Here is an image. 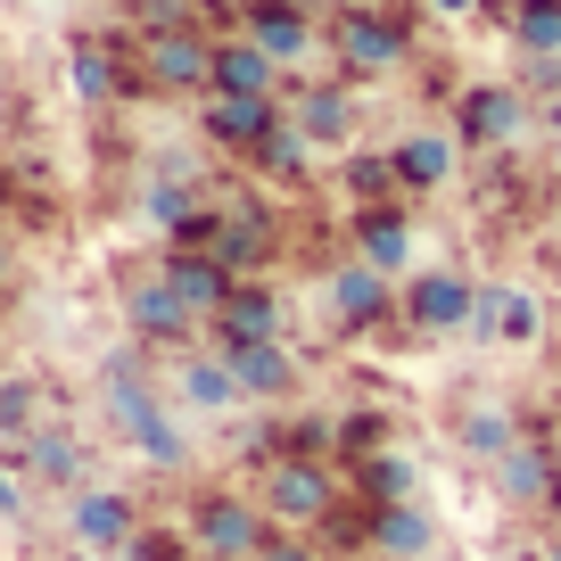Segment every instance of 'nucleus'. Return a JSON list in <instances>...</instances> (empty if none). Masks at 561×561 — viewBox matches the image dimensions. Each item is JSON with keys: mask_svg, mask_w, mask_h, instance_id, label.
I'll list each match as a JSON object with an SVG mask.
<instances>
[{"mask_svg": "<svg viewBox=\"0 0 561 561\" xmlns=\"http://www.w3.org/2000/svg\"><path fill=\"white\" fill-rule=\"evenodd\" d=\"M256 9V0H198V18L215 25V34H240V18Z\"/></svg>", "mask_w": 561, "mask_h": 561, "instance_id": "38", "label": "nucleus"}, {"mask_svg": "<svg viewBox=\"0 0 561 561\" xmlns=\"http://www.w3.org/2000/svg\"><path fill=\"white\" fill-rule=\"evenodd\" d=\"M462 339H471V347H537L545 339V306L528 298L520 280H479Z\"/></svg>", "mask_w": 561, "mask_h": 561, "instance_id": "17", "label": "nucleus"}, {"mask_svg": "<svg viewBox=\"0 0 561 561\" xmlns=\"http://www.w3.org/2000/svg\"><path fill=\"white\" fill-rule=\"evenodd\" d=\"M116 561H198V537H191L182 520H165V512H158V520L133 528V545H124Z\"/></svg>", "mask_w": 561, "mask_h": 561, "instance_id": "33", "label": "nucleus"}, {"mask_svg": "<svg viewBox=\"0 0 561 561\" xmlns=\"http://www.w3.org/2000/svg\"><path fill=\"white\" fill-rule=\"evenodd\" d=\"M388 158H397V191H404V198H438L446 182H455L462 140L446 133V124H413V133L388 140Z\"/></svg>", "mask_w": 561, "mask_h": 561, "instance_id": "23", "label": "nucleus"}, {"mask_svg": "<svg viewBox=\"0 0 561 561\" xmlns=\"http://www.w3.org/2000/svg\"><path fill=\"white\" fill-rule=\"evenodd\" d=\"M248 165H256L264 182H280V191H306V182H314V140L289 124V107H280V124L256 140V158H248Z\"/></svg>", "mask_w": 561, "mask_h": 561, "instance_id": "30", "label": "nucleus"}, {"mask_svg": "<svg viewBox=\"0 0 561 561\" xmlns=\"http://www.w3.org/2000/svg\"><path fill=\"white\" fill-rule=\"evenodd\" d=\"M165 388H174L182 421H240V413H256V404H248V388H240V371H231L207 339H198V347H182L174 364H165Z\"/></svg>", "mask_w": 561, "mask_h": 561, "instance_id": "11", "label": "nucleus"}, {"mask_svg": "<svg viewBox=\"0 0 561 561\" xmlns=\"http://www.w3.org/2000/svg\"><path fill=\"white\" fill-rule=\"evenodd\" d=\"M140 91L158 100H207L215 91V25H165V34H133Z\"/></svg>", "mask_w": 561, "mask_h": 561, "instance_id": "6", "label": "nucleus"}, {"mask_svg": "<svg viewBox=\"0 0 561 561\" xmlns=\"http://www.w3.org/2000/svg\"><path fill=\"white\" fill-rule=\"evenodd\" d=\"M322 50L347 83H380V75L413 67V9L404 0H339V18L322 25Z\"/></svg>", "mask_w": 561, "mask_h": 561, "instance_id": "2", "label": "nucleus"}, {"mask_svg": "<svg viewBox=\"0 0 561 561\" xmlns=\"http://www.w3.org/2000/svg\"><path fill=\"white\" fill-rule=\"evenodd\" d=\"M182 528L198 537V553H231V561H256L273 545V520H264L256 488H231V479H191L182 488Z\"/></svg>", "mask_w": 561, "mask_h": 561, "instance_id": "4", "label": "nucleus"}, {"mask_svg": "<svg viewBox=\"0 0 561 561\" xmlns=\"http://www.w3.org/2000/svg\"><path fill=\"white\" fill-rule=\"evenodd\" d=\"M91 404H100V430L116 446H133L140 462H158V471H191V430H182L174 388L158 380V347L116 339V347L91 364Z\"/></svg>", "mask_w": 561, "mask_h": 561, "instance_id": "1", "label": "nucleus"}, {"mask_svg": "<svg viewBox=\"0 0 561 561\" xmlns=\"http://www.w3.org/2000/svg\"><path fill=\"white\" fill-rule=\"evenodd\" d=\"M18 289H25V256H18V240L0 231V306L18 298Z\"/></svg>", "mask_w": 561, "mask_h": 561, "instance_id": "37", "label": "nucleus"}, {"mask_svg": "<svg viewBox=\"0 0 561 561\" xmlns=\"http://www.w3.org/2000/svg\"><path fill=\"white\" fill-rule=\"evenodd\" d=\"M322 314H331L339 339H380L397 331V273H380V264L347 256L322 273Z\"/></svg>", "mask_w": 561, "mask_h": 561, "instance_id": "9", "label": "nucleus"}, {"mask_svg": "<svg viewBox=\"0 0 561 561\" xmlns=\"http://www.w3.org/2000/svg\"><path fill=\"white\" fill-rule=\"evenodd\" d=\"M240 34L256 42L273 67H289V75H306V67H314V50H322V18H306L298 0H256V9L240 18Z\"/></svg>", "mask_w": 561, "mask_h": 561, "instance_id": "20", "label": "nucleus"}, {"mask_svg": "<svg viewBox=\"0 0 561 561\" xmlns=\"http://www.w3.org/2000/svg\"><path fill=\"white\" fill-rule=\"evenodd\" d=\"M158 273L182 289V306H191L198 322H215V306L240 289V280H231V264H224V256H207V248H158Z\"/></svg>", "mask_w": 561, "mask_h": 561, "instance_id": "25", "label": "nucleus"}, {"mask_svg": "<svg viewBox=\"0 0 561 561\" xmlns=\"http://www.w3.org/2000/svg\"><path fill=\"white\" fill-rule=\"evenodd\" d=\"M528 116H537V100L520 83H471L455 100V140L462 149H512L528 133Z\"/></svg>", "mask_w": 561, "mask_h": 561, "instance_id": "16", "label": "nucleus"}, {"mask_svg": "<svg viewBox=\"0 0 561 561\" xmlns=\"http://www.w3.org/2000/svg\"><path fill=\"white\" fill-rule=\"evenodd\" d=\"M298 75L273 67L248 34H215V91H248V100H289Z\"/></svg>", "mask_w": 561, "mask_h": 561, "instance_id": "26", "label": "nucleus"}, {"mask_svg": "<svg viewBox=\"0 0 561 561\" xmlns=\"http://www.w3.org/2000/svg\"><path fill=\"white\" fill-rule=\"evenodd\" d=\"M446 438H455L462 462H479V471H488L512 438H528V413H520L512 397H495V388H462V397L446 404Z\"/></svg>", "mask_w": 561, "mask_h": 561, "instance_id": "13", "label": "nucleus"}, {"mask_svg": "<svg viewBox=\"0 0 561 561\" xmlns=\"http://www.w3.org/2000/svg\"><path fill=\"white\" fill-rule=\"evenodd\" d=\"M124 18H133V34H165V25H207V18H198V0H124Z\"/></svg>", "mask_w": 561, "mask_h": 561, "instance_id": "34", "label": "nucleus"}, {"mask_svg": "<svg viewBox=\"0 0 561 561\" xmlns=\"http://www.w3.org/2000/svg\"><path fill=\"white\" fill-rule=\"evenodd\" d=\"M364 553L371 561H438L446 528H438V512H430V495H413V504H371Z\"/></svg>", "mask_w": 561, "mask_h": 561, "instance_id": "19", "label": "nucleus"}, {"mask_svg": "<svg viewBox=\"0 0 561 561\" xmlns=\"http://www.w3.org/2000/svg\"><path fill=\"white\" fill-rule=\"evenodd\" d=\"M280 107H289V124H298L314 149H355V116H364V107H355L347 75H298Z\"/></svg>", "mask_w": 561, "mask_h": 561, "instance_id": "15", "label": "nucleus"}, {"mask_svg": "<svg viewBox=\"0 0 561 561\" xmlns=\"http://www.w3.org/2000/svg\"><path fill=\"white\" fill-rule=\"evenodd\" d=\"M25 520H34V488H25V471L0 446V528H25Z\"/></svg>", "mask_w": 561, "mask_h": 561, "instance_id": "35", "label": "nucleus"}, {"mask_svg": "<svg viewBox=\"0 0 561 561\" xmlns=\"http://www.w3.org/2000/svg\"><path fill=\"white\" fill-rule=\"evenodd\" d=\"M280 124V100H248V91H207L198 100V140L224 158H256V140Z\"/></svg>", "mask_w": 561, "mask_h": 561, "instance_id": "22", "label": "nucleus"}, {"mask_svg": "<svg viewBox=\"0 0 561 561\" xmlns=\"http://www.w3.org/2000/svg\"><path fill=\"white\" fill-rule=\"evenodd\" d=\"M339 191H347V207H388L397 191V158L388 149H339Z\"/></svg>", "mask_w": 561, "mask_h": 561, "instance_id": "31", "label": "nucleus"}, {"mask_svg": "<svg viewBox=\"0 0 561 561\" xmlns=\"http://www.w3.org/2000/svg\"><path fill=\"white\" fill-rule=\"evenodd\" d=\"M256 561H331V553H322V537H298V528H273V545H264Z\"/></svg>", "mask_w": 561, "mask_h": 561, "instance_id": "36", "label": "nucleus"}, {"mask_svg": "<svg viewBox=\"0 0 561 561\" xmlns=\"http://www.w3.org/2000/svg\"><path fill=\"white\" fill-rule=\"evenodd\" d=\"M140 520H149V504L124 479H91L83 495H67V545L75 553H124Z\"/></svg>", "mask_w": 561, "mask_h": 561, "instance_id": "12", "label": "nucleus"}, {"mask_svg": "<svg viewBox=\"0 0 561 561\" xmlns=\"http://www.w3.org/2000/svg\"><path fill=\"white\" fill-rule=\"evenodd\" d=\"M504 34L520 58H561V0H512Z\"/></svg>", "mask_w": 561, "mask_h": 561, "instance_id": "32", "label": "nucleus"}, {"mask_svg": "<svg viewBox=\"0 0 561 561\" xmlns=\"http://www.w3.org/2000/svg\"><path fill=\"white\" fill-rule=\"evenodd\" d=\"M25 471V488L34 495H50V504H67V495H83L91 479H100V455H91V430L75 413H58V421H42L34 438L9 455Z\"/></svg>", "mask_w": 561, "mask_h": 561, "instance_id": "7", "label": "nucleus"}, {"mask_svg": "<svg viewBox=\"0 0 561 561\" xmlns=\"http://www.w3.org/2000/svg\"><path fill=\"white\" fill-rule=\"evenodd\" d=\"M58 413H67V404H58V388L42 380V371H0V446H9V455Z\"/></svg>", "mask_w": 561, "mask_h": 561, "instance_id": "27", "label": "nucleus"}, {"mask_svg": "<svg viewBox=\"0 0 561 561\" xmlns=\"http://www.w3.org/2000/svg\"><path fill=\"white\" fill-rule=\"evenodd\" d=\"M298 9H306V18H322V25L339 18V0H298Z\"/></svg>", "mask_w": 561, "mask_h": 561, "instance_id": "42", "label": "nucleus"}, {"mask_svg": "<svg viewBox=\"0 0 561 561\" xmlns=\"http://www.w3.org/2000/svg\"><path fill=\"white\" fill-rule=\"evenodd\" d=\"M116 314H124V339H140V347H158V355H182V347L207 339V322L182 306V289L158 273V256L116 273Z\"/></svg>", "mask_w": 561, "mask_h": 561, "instance_id": "5", "label": "nucleus"}, {"mask_svg": "<svg viewBox=\"0 0 561 561\" xmlns=\"http://www.w3.org/2000/svg\"><path fill=\"white\" fill-rule=\"evenodd\" d=\"M347 256H364V264H380V273L404 280V264H413V198L347 207Z\"/></svg>", "mask_w": 561, "mask_h": 561, "instance_id": "24", "label": "nucleus"}, {"mask_svg": "<svg viewBox=\"0 0 561 561\" xmlns=\"http://www.w3.org/2000/svg\"><path fill=\"white\" fill-rule=\"evenodd\" d=\"M248 488H256L264 520L298 528V537H314V528L347 504V471H339L331 455H273L264 471H248Z\"/></svg>", "mask_w": 561, "mask_h": 561, "instance_id": "3", "label": "nucleus"}, {"mask_svg": "<svg viewBox=\"0 0 561 561\" xmlns=\"http://www.w3.org/2000/svg\"><path fill=\"white\" fill-rule=\"evenodd\" d=\"M256 339H289V298L273 280H240L207 322V347H256Z\"/></svg>", "mask_w": 561, "mask_h": 561, "instance_id": "21", "label": "nucleus"}, {"mask_svg": "<svg viewBox=\"0 0 561 561\" xmlns=\"http://www.w3.org/2000/svg\"><path fill=\"white\" fill-rule=\"evenodd\" d=\"M520 561H561V528H537V537H528V553Z\"/></svg>", "mask_w": 561, "mask_h": 561, "instance_id": "40", "label": "nucleus"}, {"mask_svg": "<svg viewBox=\"0 0 561 561\" xmlns=\"http://www.w3.org/2000/svg\"><path fill=\"white\" fill-rule=\"evenodd\" d=\"M67 83H75V100H83V107L149 100V91H140L133 34H75V42H67Z\"/></svg>", "mask_w": 561, "mask_h": 561, "instance_id": "10", "label": "nucleus"}, {"mask_svg": "<svg viewBox=\"0 0 561 561\" xmlns=\"http://www.w3.org/2000/svg\"><path fill=\"white\" fill-rule=\"evenodd\" d=\"M231 371H240L248 404H298L306 397V355L298 339H256V347H215Z\"/></svg>", "mask_w": 561, "mask_h": 561, "instance_id": "18", "label": "nucleus"}, {"mask_svg": "<svg viewBox=\"0 0 561 561\" xmlns=\"http://www.w3.org/2000/svg\"><path fill=\"white\" fill-rule=\"evenodd\" d=\"M488 495L512 512V520H537L545 495H553V438L528 421V438H512L504 455L488 462Z\"/></svg>", "mask_w": 561, "mask_h": 561, "instance_id": "14", "label": "nucleus"}, {"mask_svg": "<svg viewBox=\"0 0 561 561\" xmlns=\"http://www.w3.org/2000/svg\"><path fill=\"white\" fill-rule=\"evenodd\" d=\"M430 9H438V18H495V25H504V9H495V0H430Z\"/></svg>", "mask_w": 561, "mask_h": 561, "instance_id": "39", "label": "nucleus"}, {"mask_svg": "<svg viewBox=\"0 0 561 561\" xmlns=\"http://www.w3.org/2000/svg\"><path fill=\"white\" fill-rule=\"evenodd\" d=\"M380 446H397V413H388V404H339L331 413V462L339 471L371 462Z\"/></svg>", "mask_w": 561, "mask_h": 561, "instance_id": "28", "label": "nucleus"}, {"mask_svg": "<svg viewBox=\"0 0 561 561\" xmlns=\"http://www.w3.org/2000/svg\"><path fill=\"white\" fill-rule=\"evenodd\" d=\"M198 561H231V553H198Z\"/></svg>", "mask_w": 561, "mask_h": 561, "instance_id": "44", "label": "nucleus"}, {"mask_svg": "<svg viewBox=\"0 0 561 561\" xmlns=\"http://www.w3.org/2000/svg\"><path fill=\"white\" fill-rule=\"evenodd\" d=\"M545 438H553V488H561V421H545Z\"/></svg>", "mask_w": 561, "mask_h": 561, "instance_id": "43", "label": "nucleus"}, {"mask_svg": "<svg viewBox=\"0 0 561 561\" xmlns=\"http://www.w3.org/2000/svg\"><path fill=\"white\" fill-rule=\"evenodd\" d=\"M347 495H355V504H413V495H421V455L380 446L371 462H355V471H347Z\"/></svg>", "mask_w": 561, "mask_h": 561, "instance_id": "29", "label": "nucleus"}, {"mask_svg": "<svg viewBox=\"0 0 561 561\" xmlns=\"http://www.w3.org/2000/svg\"><path fill=\"white\" fill-rule=\"evenodd\" d=\"M537 528H561V488L545 495V512H537Z\"/></svg>", "mask_w": 561, "mask_h": 561, "instance_id": "41", "label": "nucleus"}, {"mask_svg": "<svg viewBox=\"0 0 561 561\" xmlns=\"http://www.w3.org/2000/svg\"><path fill=\"white\" fill-rule=\"evenodd\" d=\"M471 298H479L471 273H455V264H421L413 280H397V339H413V347H430V339H462Z\"/></svg>", "mask_w": 561, "mask_h": 561, "instance_id": "8", "label": "nucleus"}]
</instances>
